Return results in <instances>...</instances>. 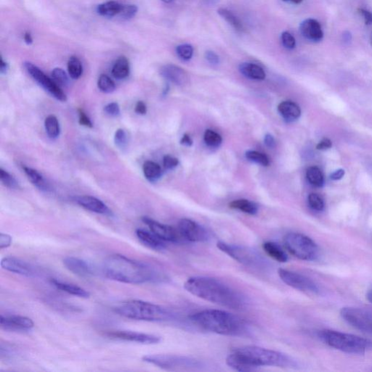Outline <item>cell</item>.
Segmentation results:
<instances>
[{"label":"cell","instance_id":"obj_1","mask_svg":"<svg viewBox=\"0 0 372 372\" xmlns=\"http://www.w3.org/2000/svg\"><path fill=\"white\" fill-rule=\"evenodd\" d=\"M226 363L235 371L242 372L257 371L262 366H297L296 361L287 354L252 345L233 349L227 356Z\"/></svg>","mask_w":372,"mask_h":372},{"label":"cell","instance_id":"obj_2","mask_svg":"<svg viewBox=\"0 0 372 372\" xmlns=\"http://www.w3.org/2000/svg\"><path fill=\"white\" fill-rule=\"evenodd\" d=\"M185 290L194 296L233 310L246 307L245 297L233 287L214 278L193 276L184 284Z\"/></svg>","mask_w":372,"mask_h":372},{"label":"cell","instance_id":"obj_3","mask_svg":"<svg viewBox=\"0 0 372 372\" xmlns=\"http://www.w3.org/2000/svg\"><path fill=\"white\" fill-rule=\"evenodd\" d=\"M103 273L111 280L130 284H142L164 280L162 274L146 263L124 255H110L103 263Z\"/></svg>","mask_w":372,"mask_h":372},{"label":"cell","instance_id":"obj_4","mask_svg":"<svg viewBox=\"0 0 372 372\" xmlns=\"http://www.w3.org/2000/svg\"><path fill=\"white\" fill-rule=\"evenodd\" d=\"M190 320L201 329L220 335L237 337L248 331L243 319L225 310H202L190 316Z\"/></svg>","mask_w":372,"mask_h":372},{"label":"cell","instance_id":"obj_5","mask_svg":"<svg viewBox=\"0 0 372 372\" xmlns=\"http://www.w3.org/2000/svg\"><path fill=\"white\" fill-rule=\"evenodd\" d=\"M115 311L120 316L138 321H164L173 318L172 313L163 307L141 300L124 302Z\"/></svg>","mask_w":372,"mask_h":372},{"label":"cell","instance_id":"obj_6","mask_svg":"<svg viewBox=\"0 0 372 372\" xmlns=\"http://www.w3.org/2000/svg\"><path fill=\"white\" fill-rule=\"evenodd\" d=\"M318 336L326 345L347 353L360 355L372 351L371 340L354 334L326 329L320 331Z\"/></svg>","mask_w":372,"mask_h":372},{"label":"cell","instance_id":"obj_7","mask_svg":"<svg viewBox=\"0 0 372 372\" xmlns=\"http://www.w3.org/2000/svg\"><path fill=\"white\" fill-rule=\"evenodd\" d=\"M143 360L167 371H198L205 366L199 359L185 355L156 354L145 355Z\"/></svg>","mask_w":372,"mask_h":372},{"label":"cell","instance_id":"obj_8","mask_svg":"<svg viewBox=\"0 0 372 372\" xmlns=\"http://www.w3.org/2000/svg\"><path fill=\"white\" fill-rule=\"evenodd\" d=\"M284 243L291 254L302 261H315L319 255L317 243L302 233L293 232L287 233L284 236Z\"/></svg>","mask_w":372,"mask_h":372},{"label":"cell","instance_id":"obj_9","mask_svg":"<svg viewBox=\"0 0 372 372\" xmlns=\"http://www.w3.org/2000/svg\"><path fill=\"white\" fill-rule=\"evenodd\" d=\"M217 246L222 253L248 267L264 269L267 265L266 260L253 249L222 241L218 242Z\"/></svg>","mask_w":372,"mask_h":372},{"label":"cell","instance_id":"obj_10","mask_svg":"<svg viewBox=\"0 0 372 372\" xmlns=\"http://www.w3.org/2000/svg\"><path fill=\"white\" fill-rule=\"evenodd\" d=\"M340 316L346 323L355 329L372 334V310L345 307L341 309Z\"/></svg>","mask_w":372,"mask_h":372},{"label":"cell","instance_id":"obj_11","mask_svg":"<svg viewBox=\"0 0 372 372\" xmlns=\"http://www.w3.org/2000/svg\"><path fill=\"white\" fill-rule=\"evenodd\" d=\"M24 65H25L26 69L31 76L52 96L59 101L66 102L67 100L66 93L53 79L48 77L42 70L35 66L33 63L27 62Z\"/></svg>","mask_w":372,"mask_h":372},{"label":"cell","instance_id":"obj_12","mask_svg":"<svg viewBox=\"0 0 372 372\" xmlns=\"http://www.w3.org/2000/svg\"><path fill=\"white\" fill-rule=\"evenodd\" d=\"M278 274L282 282L295 290L307 294H318L319 292L317 284L307 276L282 269H279Z\"/></svg>","mask_w":372,"mask_h":372},{"label":"cell","instance_id":"obj_13","mask_svg":"<svg viewBox=\"0 0 372 372\" xmlns=\"http://www.w3.org/2000/svg\"><path fill=\"white\" fill-rule=\"evenodd\" d=\"M178 230L181 236L189 241L204 242L209 239L206 229L190 219H181L178 222Z\"/></svg>","mask_w":372,"mask_h":372},{"label":"cell","instance_id":"obj_14","mask_svg":"<svg viewBox=\"0 0 372 372\" xmlns=\"http://www.w3.org/2000/svg\"><path fill=\"white\" fill-rule=\"evenodd\" d=\"M108 336L112 339L137 342V343L144 344V345H155L161 342V337L159 336L145 334V333L136 332V331H113V332L108 333Z\"/></svg>","mask_w":372,"mask_h":372},{"label":"cell","instance_id":"obj_15","mask_svg":"<svg viewBox=\"0 0 372 372\" xmlns=\"http://www.w3.org/2000/svg\"><path fill=\"white\" fill-rule=\"evenodd\" d=\"M143 222L149 226L151 231L165 241L177 242L179 241L180 233L178 230L170 225L161 223L150 217H142Z\"/></svg>","mask_w":372,"mask_h":372},{"label":"cell","instance_id":"obj_16","mask_svg":"<svg viewBox=\"0 0 372 372\" xmlns=\"http://www.w3.org/2000/svg\"><path fill=\"white\" fill-rule=\"evenodd\" d=\"M0 325L1 327L6 330L14 331H29L35 326L33 321L31 318L16 315L9 316L2 315L0 318Z\"/></svg>","mask_w":372,"mask_h":372},{"label":"cell","instance_id":"obj_17","mask_svg":"<svg viewBox=\"0 0 372 372\" xmlns=\"http://www.w3.org/2000/svg\"><path fill=\"white\" fill-rule=\"evenodd\" d=\"M161 75L169 82L178 86H185L189 82V76L184 69L173 64H167L160 69Z\"/></svg>","mask_w":372,"mask_h":372},{"label":"cell","instance_id":"obj_18","mask_svg":"<svg viewBox=\"0 0 372 372\" xmlns=\"http://www.w3.org/2000/svg\"><path fill=\"white\" fill-rule=\"evenodd\" d=\"M74 201L87 210L100 214H111V211L101 200L92 196H78L74 198Z\"/></svg>","mask_w":372,"mask_h":372},{"label":"cell","instance_id":"obj_19","mask_svg":"<svg viewBox=\"0 0 372 372\" xmlns=\"http://www.w3.org/2000/svg\"><path fill=\"white\" fill-rule=\"evenodd\" d=\"M63 263L69 271L80 277H89L95 274L92 266L79 258L67 257L63 259Z\"/></svg>","mask_w":372,"mask_h":372},{"label":"cell","instance_id":"obj_20","mask_svg":"<svg viewBox=\"0 0 372 372\" xmlns=\"http://www.w3.org/2000/svg\"><path fill=\"white\" fill-rule=\"evenodd\" d=\"M1 266L3 269L14 274L24 276H32L35 274L33 268L25 261L18 258L9 257L2 261Z\"/></svg>","mask_w":372,"mask_h":372},{"label":"cell","instance_id":"obj_21","mask_svg":"<svg viewBox=\"0 0 372 372\" xmlns=\"http://www.w3.org/2000/svg\"><path fill=\"white\" fill-rule=\"evenodd\" d=\"M300 32L308 40L312 42H319L324 37L321 24L315 19H306L300 24Z\"/></svg>","mask_w":372,"mask_h":372},{"label":"cell","instance_id":"obj_22","mask_svg":"<svg viewBox=\"0 0 372 372\" xmlns=\"http://www.w3.org/2000/svg\"><path fill=\"white\" fill-rule=\"evenodd\" d=\"M136 235L143 244L151 250L163 251L167 248L165 241L161 239L152 231H147L144 229H137Z\"/></svg>","mask_w":372,"mask_h":372},{"label":"cell","instance_id":"obj_23","mask_svg":"<svg viewBox=\"0 0 372 372\" xmlns=\"http://www.w3.org/2000/svg\"><path fill=\"white\" fill-rule=\"evenodd\" d=\"M278 110L281 116L287 121H295L300 118L301 115L300 106L291 100H286L279 103L278 105Z\"/></svg>","mask_w":372,"mask_h":372},{"label":"cell","instance_id":"obj_24","mask_svg":"<svg viewBox=\"0 0 372 372\" xmlns=\"http://www.w3.org/2000/svg\"><path fill=\"white\" fill-rule=\"evenodd\" d=\"M240 72L249 79L261 81L266 79V72L262 67L252 63H241L239 66Z\"/></svg>","mask_w":372,"mask_h":372},{"label":"cell","instance_id":"obj_25","mask_svg":"<svg viewBox=\"0 0 372 372\" xmlns=\"http://www.w3.org/2000/svg\"><path fill=\"white\" fill-rule=\"evenodd\" d=\"M23 170H24V173L27 175L28 178L34 186L39 188L40 191H45V192H48L50 191V185L48 184L45 178L42 176V174L39 173L35 169L31 168V167H27L25 165L23 166Z\"/></svg>","mask_w":372,"mask_h":372},{"label":"cell","instance_id":"obj_26","mask_svg":"<svg viewBox=\"0 0 372 372\" xmlns=\"http://www.w3.org/2000/svg\"><path fill=\"white\" fill-rule=\"evenodd\" d=\"M51 283L58 290L63 291V292L70 294V295L85 299L90 297V293L87 291L84 290L82 287L74 285V284L61 282L60 281L55 280V279L51 280Z\"/></svg>","mask_w":372,"mask_h":372},{"label":"cell","instance_id":"obj_27","mask_svg":"<svg viewBox=\"0 0 372 372\" xmlns=\"http://www.w3.org/2000/svg\"><path fill=\"white\" fill-rule=\"evenodd\" d=\"M263 250L271 258L279 263H286L288 261V255L282 246L274 242L268 241L263 243Z\"/></svg>","mask_w":372,"mask_h":372},{"label":"cell","instance_id":"obj_28","mask_svg":"<svg viewBox=\"0 0 372 372\" xmlns=\"http://www.w3.org/2000/svg\"><path fill=\"white\" fill-rule=\"evenodd\" d=\"M131 71L130 63L128 58L125 56H121L116 60L113 68H112V75L116 79H124L128 77Z\"/></svg>","mask_w":372,"mask_h":372},{"label":"cell","instance_id":"obj_29","mask_svg":"<svg viewBox=\"0 0 372 372\" xmlns=\"http://www.w3.org/2000/svg\"><path fill=\"white\" fill-rule=\"evenodd\" d=\"M143 171L146 179L152 183L157 181L162 175L160 166L152 161H147L144 163Z\"/></svg>","mask_w":372,"mask_h":372},{"label":"cell","instance_id":"obj_30","mask_svg":"<svg viewBox=\"0 0 372 372\" xmlns=\"http://www.w3.org/2000/svg\"><path fill=\"white\" fill-rule=\"evenodd\" d=\"M231 209H238L244 213L254 214L258 213V207L255 203L247 199H237L232 201L229 204Z\"/></svg>","mask_w":372,"mask_h":372},{"label":"cell","instance_id":"obj_31","mask_svg":"<svg viewBox=\"0 0 372 372\" xmlns=\"http://www.w3.org/2000/svg\"><path fill=\"white\" fill-rule=\"evenodd\" d=\"M123 5L119 4L115 1L107 2L97 7V12L105 17H113L119 15Z\"/></svg>","mask_w":372,"mask_h":372},{"label":"cell","instance_id":"obj_32","mask_svg":"<svg viewBox=\"0 0 372 372\" xmlns=\"http://www.w3.org/2000/svg\"><path fill=\"white\" fill-rule=\"evenodd\" d=\"M45 128L47 134L52 139L59 137L61 128L58 118L54 115H50L45 118Z\"/></svg>","mask_w":372,"mask_h":372},{"label":"cell","instance_id":"obj_33","mask_svg":"<svg viewBox=\"0 0 372 372\" xmlns=\"http://www.w3.org/2000/svg\"><path fill=\"white\" fill-rule=\"evenodd\" d=\"M307 179L313 186L322 187L324 183L322 172L317 167H310L307 170Z\"/></svg>","mask_w":372,"mask_h":372},{"label":"cell","instance_id":"obj_34","mask_svg":"<svg viewBox=\"0 0 372 372\" xmlns=\"http://www.w3.org/2000/svg\"><path fill=\"white\" fill-rule=\"evenodd\" d=\"M219 15L221 17L223 18L225 21L228 23L229 24L232 26L235 30L238 31V32H243L244 31V28H243V24L239 19L235 16L233 13L230 12L228 10L225 9V8H220L217 11Z\"/></svg>","mask_w":372,"mask_h":372},{"label":"cell","instance_id":"obj_35","mask_svg":"<svg viewBox=\"0 0 372 372\" xmlns=\"http://www.w3.org/2000/svg\"><path fill=\"white\" fill-rule=\"evenodd\" d=\"M68 71L72 79H77L82 76L83 67L82 63L76 57H71L68 62Z\"/></svg>","mask_w":372,"mask_h":372},{"label":"cell","instance_id":"obj_36","mask_svg":"<svg viewBox=\"0 0 372 372\" xmlns=\"http://www.w3.org/2000/svg\"><path fill=\"white\" fill-rule=\"evenodd\" d=\"M97 87L104 93H111L116 89V84L109 76L101 74L97 81Z\"/></svg>","mask_w":372,"mask_h":372},{"label":"cell","instance_id":"obj_37","mask_svg":"<svg viewBox=\"0 0 372 372\" xmlns=\"http://www.w3.org/2000/svg\"><path fill=\"white\" fill-rule=\"evenodd\" d=\"M246 159L251 162L267 167L270 165L269 157L263 154V153L257 152V151H248L246 153Z\"/></svg>","mask_w":372,"mask_h":372},{"label":"cell","instance_id":"obj_38","mask_svg":"<svg viewBox=\"0 0 372 372\" xmlns=\"http://www.w3.org/2000/svg\"><path fill=\"white\" fill-rule=\"evenodd\" d=\"M204 140L208 146L217 148L222 144V137L218 133L211 130H207L204 133Z\"/></svg>","mask_w":372,"mask_h":372},{"label":"cell","instance_id":"obj_39","mask_svg":"<svg viewBox=\"0 0 372 372\" xmlns=\"http://www.w3.org/2000/svg\"><path fill=\"white\" fill-rule=\"evenodd\" d=\"M0 179H1L2 183L8 188L17 189L19 188V183L16 178L3 168L0 170Z\"/></svg>","mask_w":372,"mask_h":372},{"label":"cell","instance_id":"obj_40","mask_svg":"<svg viewBox=\"0 0 372 372\" xmlns=\"http://www.w3.org/2000/svg\"><path fill=\"white\" fill-rule=\"evenodd\" d=\"M52 79L60 87H66L69 84V79L67 74L62 69L55 68L52 71Z\"/></svg>","mask_w":372,"mask_h":372},{"label":"cell","instance_id":"obj_41","mask_svg":"<svg viewBox=\"0 0 372 372\" xmlns=\"http://www.w3.org/2000/svg\"><path fill=\"white\" fill-rule=\"evenodd\" d=\"M176 53L180 59L183 61H189L192 58L193 54V48L191 45L184 44L177 47Z\"/></svg>","mask_w":372,"mask_h":372},{"label":"cell","instance_id":"obj_42","mask_svg":"<svg viewBox=\"0 0 372 372\" xmlns=\"http://www.w3.org/2000/svg\"><path fill=\"white\" fill-rule=\"evenodd\" d=\"M308 204L316 211H322L324 208V200L317 193H310L308 196Z\"/></svg>","mask_w":372,"mask_h":372},{"label":"cell","instance_id":"obj_43","mask_svg":"<svg viewBox=\"0 0 372 372\" xmlns=\"http://www.w3.org/2000/svg\"><path fill=\"white\" fill-rule=\"evenodd\" d=\"M114 143L119 149H123L128 145V135L123 129H118L115 133Z\"/></svg>","mask_w":372,"mask_h":372},{"label":"cell","instance_id":"obj_44","mask_svg":"<svg viewBox=\"0 0 372 372\" xmlns=\"http://www.w3.org/2000/svg\"><path fill=\"white\" fill-rule=\"evenodd\" d=\"M137 12V6H133V5H127V6H122L119 16L122 19L128 20V19H131L135 17Z\"/></svg>","mask_w":372,"mask_h":372},{"label":"cell","instance_id":"obj_45","mask_svg":"<svg viewBox=\"0 0 372 372\" xmlns=\"http://www.w3.org/2000/svg\"><path fill=\"white\" fill-rule=\"evenodd\" d=\"M282 41L283 45L289 50H292L296 46V40L288 32H283L282 35Z\"/></svg>","mask_w":372,"mask_h":372},{"label":"cell","instance_id":"obj_46","mask_svg":"<svg viewBox=\"0 0 372 372\" xmlns=\"http://www.w3.org/2000/svg\"><path fill=\"white\" fill-rule=\"evenodd\" d=\"M104 111L110 116H117L120 113V107L117 103H110L104 107Z\"/></svg>","mask_w":372,"mask_h":372},{"label":"cell","instance_id":"obj_47","mask_svg":"<svg viewBox=\"0 0 372 372\" xmlns=\"http://www.w3.org/2000/svg\"><path fill=\"white\" fill-rule=\"evenodd\" d=\"M163 165L167 170H173L175 167H178L179 165V161L175 157H172L170 155H167L164 157Z\"/></svg>","mask_w":372,"mask_h":372},{"label":"cell","instance_id":"obj_48","mask_svg":"<svg viewBox=\"0 0 372 372\" xmlns=\"http://www.w3.org/2000/svg\"><path fill=\"white\" fill-rule=\"evenodd\" d=\"M79 124L86 128H92L93 127L90 118L82 110H79Z\"/></svg>","mask_w":372,"mask_h":372},{"label":"cell","instance_id":"obj_49","mask_svg":"<svg viewBox=\"0 0 372 372\" xmlns=\"http://www.w3.org/2000/svg\"><path fill=\"white\" fill-rule=\"evenodd\" d=\"M12 243V237L5 233H0V249L3 250L4 248H7L11 246Z\"/></svg>","mask_w":372,"mask_h":372},{"label":"cell","instance_id":"obj_50","mask_svg":"<svg viewBox=\"0 0 372 372\" xmlns=\"http://www.w3.org/2000/svg\"><path fill=\"white\" fill-rule=\"evenodd\" d=\"M205 56L208 62L212 65H217L220 63V58H219L218 55L214 53V52L207 51L206 53Z\"/></svg>","mask_w":372,"mask_h":372},{"label":"cell","instance_id":"obj_51","mask_svg":"<svg viewBox=\"0 0 372 372\" xmlns=\"http://www.w3.org/2000/svg\"><path fill=\"white\" fill-rule=\"evenodd\" d=\"M359 13L361 15L362 17L364 19L365 25H372V14L370 11H367V10L359 9Z\"/></svg>","mask_w":372,"mask_h":372},{"label":"cell","instance_id":"obj_52","mask_svg":"<svg viewBox=\"0 0 372 372\" xmlns=\"http://www.w3.org/2000/svg\"><path fill=\"white\" fill-rule=\"evenodd\" d=\"M331 146H332V143H331L330 140L328 139V138H324L318 143L316 148H317L318 150H327V149H330Z\"/></svg>","mask_w":372,"mask_h":372},{"label":"cell","instance_id":"obj_53","mask_svg":"<svg viewBox=\"0 0 372 372\" xmlns=\"http://www.w3.org/2000/svg\"><path fill=\"white\" fill-rule=\"evenodd\" d=\"M135 111L138 114L144 115L146 114L147 112V107L144 102L138 101L136 103V108H135Z\"/></svg>","mask_w":372,"mask_h":372},{"label":"cell","instance_id":"obj_54","mask_svg":"<svg viewBox=\"0 0 372 372\" xmlns=\"http://www.w3.org/2000/svg\"><path fill=\"white\" fill-rule=\"evenodd\" d=\"M264 143L266 146H267L269 149H273L275 147L276 141L274 139V136L271 135L267 134L264 138Z\"/></svg>","mask_w":372,"mask_h":372},{"label":"cell","instance_id":"obj_55","mask_svg":"<svg viewBox=\"0 0 372 372\" xmlns=\"http://www.w3.org/2000/svg\"><path fill=\"white\" fill-rule=\"evenodd\" d=\"M344 175H345V170L340 169V170H338L334 173L331 174V178L334 180H340L343 178Z\"/></svg>","mask_w":372,"mask_h":372},{"label":"cell","instance_id":"obj_56","mask_svg":"<svg viewBox=\"0 0 372 372\" xmlns=\"http://www.w3.org/2000/svg\"><path fill=\"white\" fill-rule=\"evenodd\" d=\"M180 144H181L182 145L186 146H192L193 141L188 134H185L184 136H183V138H182L181 141H180Z\"/></svg>","mask_w":372,"mask_h":372},{"label":"cell","instance_id":"obj_57","mask_svg":"<svg viewBox=\"0 0 372 372\" xmlns=\"http://www.w3.org/2000/svg\"><path fill=\"white\" fill-rule=\"evenodd\" d=\"M8 69H9V66L6 61L3 60V58H1V62H0V71L2 74H6L8 72Z\"/></svg>","mask_w":372,"mask_h":372},{"label":"cell","instance_id":"obj_58","mask_svg":"<svg viewBox=\"0 0 372 372\" xmlns=\"http://www.w3.org/2000/svg\"><path fill=\"white\" fill-rule=\"evenodd\" d=\"M342 38H343L344 42L346 43H349L352 40L351 34L349 32H345L342 35Z\"/></svg>","mask_w":372,"mask_h":372},{"label":"cell","instance_id":"obj_59","mask_svg":"<svg viewBox=\"0 0 372 372\" xmlns=\"http://www.w3.org/2000/svg\"><path fill=\"white\" fill-rule=\"evenodd\" d=\"M24 40H25L26 43L27 45H31L33 42V39H32V35L29 32H27L24 35Z\"/></svg>","mask_w":372,"mask_h":372},{"label":"cell","instance_id":"obj_60","mask_svg":"<svg viewBox=\"0 0 372 372\" xmlns=\"http://www.w3.org/2000/svg\"><path fill=\"white\" fill-rule=\"evenodd\" d=\"M366 298L370 303H372V290L368 291L366 294Z\"/></svg>","mask_w":372,"mask_h":372},{"label":"cell","instance_id":"obj_61","mask_svg":"<svg viewBox=\"0 0 372 372\" xmlns=\"http://www.w3.org/2000/svg\"><path fill=\"white\" fill-rule=\"evenodd\" d=\"M286 2H291V3H295V4H300L303 2V0H284Z\"/></svg>","mask_w":372,"mask_h":372},{"label":"cell","instance_id":"obj_62","mask_svg":"<svg viewBox=\"0 0 372 372\" xmlns=\"http://www.w3.org/2000/svg\"><path fill=\"white\" fill-rule=\"evenodd\" d=\"M162 2H164V3H172V2L173 1V0H162Z\"/></svg>","mask_w":372,"mask_h":372},{"label":"cell","instance_id":"obj_63","mask_svg":"<svg viewBox=\"0 0 372 372\" xmlns=\"http://www.w3.org/2000/svg\"><path fill=\"white\" fill-rule=\"evenodd\" d=\"M370 41H371V46H372V34H371V38H370Z\"/></svg>","mask_w":372,"mask_h":372}]
</instances>
